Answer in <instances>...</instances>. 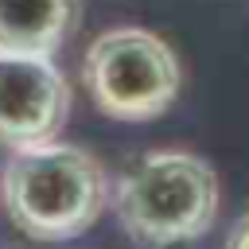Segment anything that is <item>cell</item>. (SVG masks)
Instances as JSON below:
<instances>
[{
	"label": "cell",
	"mask_w": 249,
	"mask_h": 249,
	"mask_svg": "<svg viewBox=\"0 0 249 249\" xmlns=\"http://www.w3.org/2000/svg\"><path fill=\"white\" fill-rule=\"evenodd\" d=\"M0 198L12 226L31 241H70L82 237L109 206V175L82 144L47 140L12 152Z\"/></svg>",
	"instance_id": "obj_1"
},
{
	"label": "cell",
	"mask_w": 249,
	"mask_h": 249,
	"mask_svg": "<svg viewBox=\"0 0 249 249\" xmlns=\"http://www.w3.org/2000/svg\"><path fill=\"white\" fill-rule=\"evenodd\" d=\"M70 117V82L51 54L0 51V144L19 152L47 144Z\"/></svg>",
	"instance_id": "obj_4"
},
{
	"label": "cell",
	"mask_w": 249,
	"mask_h": 249,
	"mask_svg": "<svg viewBox=\"0 0 249 249\" xmlns=\"http://www.w3.org/2000/svg\"><path fill=\"white\" fill-rule=\"evenodd\" d=\"M78 23V0H0V51L54 54Z\"/></svg>",
	"instance_id": "obj_5"
},
{
	"label": "cell",
	"mask_w": 249,
	"mask_h": 249,
	"mask_svg": "<svg viewBox=\"0 0 249 249\" xmlns=\"http://www.w3.org/2000/svg\"><path fill=\"white\" fill-rule=\"evenodd\" d=\"M82 86L113 121H156L175 105L183 66L163 35L109 27L82 54Z\"/></svg>",
	"instance_id": "obj_3"
},
{
	"label": "cell",
	"mask_w": 249,
	"mask_h": 249,
	"mask_svg": "<svg viewBox=\"0 0 249 249\" xmlns=\"http://www.w3.org/2000/svg\"><path fill=\"white\" fill-rule=\"evenodd\" d=\"M226 249H249V214H245V218L233 226V233H230Z\"/></svg>",
	"instance_id": "obj_6"
},
{
	"label": "cell",
	"mask_w": 249,
	"mask_h": 249,
	"mask_svg": "<svg viewBox=\"0 0 249 249\" xmlns=\"http://www.w3.org/2000/svg\"><path fill=\"white\" fill-rule=\"evenodd\" d=\"M222 187L214 167L183 148H152L136 156L109 187L121 230L148 249L202 237L218 218Z\"/></svg>",
	"instance_id": "obj_2"
}]
</instances>
